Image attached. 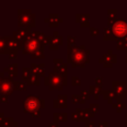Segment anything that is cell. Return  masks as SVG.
Here are the masks:
<instances>
[{"label": "cell", "mask_w": 127, "mask_h": 127, "mask_svg": "<svg viewBox=\"0 0 127 127\" xmlns=\"http://www.w3.org/2000/svg\"><path fill=\"white\" fill-rule=\"evenodd\" d=\"M44 46L42 45L41 42H39L33 34H31L28 39L23 43V48H22V53L24 55H32L37 51H44Z\"/></svg>", "instance_id": "5b68a950"}, {"label": "cell", "mask_w": 127, "mask_h": 127, "mask_svg": "<svg viewBox=\"0 0 127 127\" xmlns=\"http://www.w3.org/2000/svg\"><path fill=\"white\" fill-rule=\"evenodd\" d=\"M49 127H58V123L53 122V123H51V124L49 125Z\"/></svg>", "instance_id": "b9f144b4"}, {"label": "cell", "mask_w": 127, "mask_h": 127, "mask_svg": "<svg viewBox=\"0 0 127 127\" xmlns=\"http://www.w3.org/2000/svg\"><path fill=\"white\" fill-rule=\"evenodd\" d=\"M85 127H93V122H86Z\"/></svg>", "instance_id": "ab89813d"}, {"label": "cell", "mask_w": 127, "mask_h": 127, "mask_svg": "<svg viewBox=\"0 0 127 127\" xmlns=\"http://www.w3.org/2000/svg\"><path fill=\"white\" fill-rule=\"evenodd\" d=\"M0 101L2 103H7L8 102V96L7 95H0Z\"/></svg>", "instance_id": "836d02e7"}, {"label": "cell", "mask_w": 127, "mask_h": 127, "mask_svg": "<svg viewBox=\"0 0 127 127\" xmlns=\"http://www.w3.org/2000/svg\"><path fill=\"white\" fill-rule=\"evenodd\" d=\"M111 31L115 38H124L127 35V22L121 19L114 20L112 23Z\"/></svg>", "instance_id": "8992f818"}, {"label": "cell", "mask_w": 127, "mask_h": 127, "mask_svg": "<svg viewBox=\"0 0 127 127\" xmlns=\"http://www.w3.org/2000/svg\"><path fill=\"white\" fill-rule=\"evenodd\" d=\"M45 85L49 87L50 90L53 89H63L64 85H66V77H64L56 72H50L48 76L45 77Z\"/></svg>", "instance_id": "3957f363"}, {"label": "cell", "mask_w": 127, "mask_h": 127, "mask_svg": "<svg viewBox=\"0 0 127 127\" xmlns=\"http://www.w3.org/2000/svg\"><path fill=\"white\" fill-rule=\"evenodd\" d=\"M71 117H72V119H73V120H76V121H82V119H81V117H80L79 113H78V112H76V111H75L74 113H72Z\"/></svg>", "instance_id": "f546056e"}, {"label": "cell", "mask_w": 127, "mask_h": 127, "mask_svg": "<svg viewBox=\"0 0 127 127\" xmlns=\"http://www.w3.org/2000/svg\"><path fill=\"white\" fill-rule=\"evenodd\" d=\"M71 84H72V85H79V84H80V79H79V77L73 76L72 79H71Z\"/></svg>", "instance_id": "f1b7e54d"}, {"label": "cell", "mask_w": 127, "mask_h": 127, "mask_svg": "<svg viewBox=\"0 0 127 127\" xmlns=\"http://www.w3.org/2000/svg\"><path fill=\"white\" fill-rule=\"evenodd\" d=\"M88 18H89L88 14H77L76 15V21L79 22V24L82 27H86L89 25L88 24Z\"/></svg>", "instance_id": "2e32d148"}, {"label": "cell", "mask_w": 127, "mask_h": 127, "mask_svg": "<svg viewBox=\"0 0 127 127\" xmlns=\"http://www.w3.org/2000/svg\"><path fill=\"white\" fill-rule=\"evenodd\" d=\"M103 95H104V98L107 99L110 103L112 102L113 99H117V95L114 91H110V90H107V91H103Z\"/></svg>", "instance_id": "ac0fdd59"}, {"label": "cell", "mask_w": 127, "mask_h": 127, "mask_svg": "<svg viewBox=\"0 0 127 127\" xmlns=\"http://www.w3.org/2000/svg\"><path fill=\"white\" fill-rule=\"evenodd\" d=\"M13 79L10 77H4L1 84H0V95H7L9 96L14 91V83Z\"/></svg>", "instance_id": "52a82bcc"}, {"label": "cell", "mask_w": 127, "mask_h": 127, "mask_svg": "<svg viewBox=\"0 0 127 127\" xmlns=\"http://www.w3.org/2000/svg\"><path fill=\"white\" fill-rule=\"evenodd\" d=\"M89 51L84 48V46L67 48V62L71 64L72 67L81 66L83 67L86 63H88Z\"/></svg>", "instance_id": "6da1fadb"}, {"label": "cell", "mask_w": 127, "mask_h": 127, "mask_svg": "<svg viewBox=\"0 0 127 127\" xmlns=\"http://www.w3.org/2000/svg\"><path fill=\"white\" fill-rule=\"evenodd\" d=\"M8 56L10 59H16L17 57V51H10L8 52Z\"/></svg>", "instance_id": "d6a6232c"}, {"label": "cell", "mask_w": 127, "mask_h": 127, "mask_svg": "<svg viewBox=\"0 0 127 127\" xmlns=\"http://www.w3.org/2000/svg\"><path fill=\"white\" fill-rule=\"evenodd\" d=\"M17 68H18L17 64H12L9 66L5 67L4 68V71L8 72V75H9L10 78H13V77L17 76Z\"/></svg>", "instance_id": "9a60e30c"}, {"label": "cell", "mask_w": 127, "mask_h": 127, "mask_svg": "<svg viewBox=\"0 0 127 127\" xmlns=\"http://www.w3.org/2000/svg\"><path fill=\"white\" fill-rule=\"evenodd\" d=\"M114 38H115V37H114L112 31L109 30L108 28H107V29L104 28V39H105V40H111V39H114Z\"/></svg>", "instance_id": "cb8c5ba5"}, {"label": "cell", "mask_w": 127, "mask_h": 127, "mask_svg": "<svg viewBox=\"0 0 127 127\" xmlns=\"http://www.w3.org/2000/svg\"><path fill=\"white\" fill-rule=\"evenodd\" d=\"M31 70L35 75L38 76H44L45 75V70H44V64H42L41 65L36 64H32L31 65Z\"/></svg>", "instance_id": "5bb4252c"}, {"label": "cell", "mask_w": 127, "mask_h": 127, "mask_svg": "<svg viewBox=\"0 0 127 127\" xmlns=\"http://www.w3.org/2000/svg\"><path fill=\"white\" fill-rule=\"evenodd\" d=\"M89 109H90V111L94 114V113H96V112H98V109H99V107H98V105H94V104H91L90 105V107H89Z\"/></svg>", "instance_id": "4dcf8cb0"}, {"label": "cell", "mask_w": 127, "mask_h": 127, "mask_svg": "<svg viewBox=\"0 0 127 127\" xmlns=\"http://www.w3.org/2000/svg\"><path fill=\"white\" fill-rule=\"evenodd\" d=\"M95 82H96L97 86H100L101 87V85H102V78L101 77H96L95 78Z\"/></svg>", "instance_id": "d590c367"}, {"label": "cell", "mask_w": 127, "mask_h": 127, "mask_svg": "<svg viewBox=\"0 0 127 127\" xmlns=\"http://www.w3.org/2000/svg\"><path fill=\"white\" fill-rule=\"evenodd\" d=\"M0 54H7L8 55V50L6 47L4 37H0Z\"/></svg>", "instance_id": "603a6c76"}, {"label": "cell", "mask_w": 127, "mask_h": 127, "mask_svg": "<svg viewBox=\"0 0 127 127\" xmlns=\"http://www.w3.org/2000/svg\"><path fill=\"white\" fill-rule=\"evenodd\" d=\"M55 108H66V95L60 94L57 99L54 100Z\"/></svg>", "instance_id": "7c38bea8"}, {"label": "cell", "mask_w": 127, "mask_h": 127, "mask_svg": "<svg viewBox=\"0 0 127 127\" xmlns=\"http://www.w3.org/2000/svg\"><path fill=\"white\" fill-rule=\"evenodd\" d=\"M126 124H127V114H126Z\"/></svg>", "instance_id": "ee69618b"}, {"label": "cell", "mask_w": 127, "mask_h": 127, "mask_svg": "<svg viewBox=\"0 0 127 127\" xmlns=\"http://www.w3.org/2000/svg\"><path fill=\"white\" fill-rule=\"evenodd\" d=\"M3 78H4V73L3 72H0V84H1V82L3 80Z\"/></svg>", "instance_id": "7bdbcfd3"}, {"label": "cell", "mask_w": 127, "mask_h": 127, "mask_svg": "<svg viewBox=\"0 0 127 127\" xmlns=\"http://www.w3.org/2000/svg\"><path fill=\"white\" fill-rule=\"evenodd\" d=\"M45 107V100L36 95H28L23 100V110L24 112H30L31 114L39 111L40 108Z\"/></svg>", "instance_id": "7a4b0ae2"}, {"label": "cell", "mask_w": 127, "mask_h": 127, "mask_svg": "<svg viewBox=\"0 0 127 127\" xmlns=\"http://www.w3.org/2000/svg\"><path fill=\"white\" fill-rule=\"evenodd\" d=\"M32 74H33V72L31 70V68H29V67H23L22 68V78L24 81H27Z\"/></svg>", "instance_id": "d6986e66"}, {"label": "cell", "mask_w": 127, "mask_h": 127, "mask_svg": "<svg viewBox=\"0 0 127 127\" xmlns=\"http://www.w3.org/2000/svg\"><path fill=\"white\" fill-rule=\"evenodd\" d=\"M62 44H63V38L60 37L57 32H54L52 39L50 41V44H49V49L50 50H58Z\"/></svg>", "instance_id": "8fae6325"}, {"label": "cell", "mask_w": 127, "mask_h": 127, "mask_svg": "<svg viewBox=\"0 0 127 127\" xmlns=\"http://www.w3.org/2000/svg\"><path fill=\"white\" fill-rule=\"evenodd\" d=\"M5 43H6V47L8 52L10 51H18V50H22L23 48V43L19 42L16 38H14L13 36H5Z\"/></svg>", "instance_id": "ba28073f"}, {"label": "cell", "mask_w": 127, "mask_h": 127, "mask_svg": "<svg viewBox=\"0 0 127 127\" xmlns=\"http://www.w3.org/2000/svg\"><path fill=\"white\" fill-rule=\"evenodd\" d=\"M45 21L48 22V24H49L51 27H57V26L59 25V23L62 22L63 20L59 18V15H58V14H53V13H51V14L49 15V17L45 19Z\"/></svg>", "instance_id": "4fadbf2b"}, {"label": "cell", "mask_w": 127, "mask_h": 127, "mask_svg": "<svg viewBox=\"0 0 127 127\" xmlns=\"http://www.w3.org/2000/svg\"><path fill=\"white\" fill-rule=\"evenodd\" d=\"M31 58L32 59H44L45 56H44L43 51H37V52H35L34 54L31 55Z\"/></svg>", "instance_id": "d4e9b609"}, {"label": "cell", "mask_w": 127, "mask_h": 127, "mask_svg": "<svg viewBox=\"0 0 127 127\" xmlns=\"http://www.w3.org/2000/svg\"><path fill=\"white\" fill-rule=\"evenodd\" d=\"M17 125H18V124H17V122H15V121H14L13 123H11L10 125H8L7 127H17ZM1 127H2V126H1Z\"/></svg>", "instance_id": "f35d334b"}, {"label": "cell", "mask_w": 127, "mask_h": 127, "mask_svg": "<svg viewBox=\"0 0 127 127\" xmlns=\"http://www.w3.org/2000/svg\"><path fill=\"white\" fill-rule=\"evenodd\" d=\"M32 116H33V117H36V118H37V117H40V116H41V112H40V111H36V112L32 113Z\"/></svg>", "instance_id": "8d00e7d4"}, {"label": "cell", "mask_w": 127, "mask_h": 127, "mask_svg": "<svg viewBox=\"0 0 127 127\" xmlns=\"http://www.w3.org/2000/svg\"><path fill=\"white\" fill-rule=\"evenodd\" d=\"M90 32H91V35H92V36H96V35L98 34V29L91 27V28H90Z\"/></svg>", "instance_id": "e575fe53"}, {"label": "cell", "mask_w": 127, "mask_h": 127, "mask_svg": "<svg viewBox=\"0 0 127 127\" xmlns=\"http://www.w3.org/2000/svg\"><path fill=\"white\" fill-rule=\"evenodd\" d=\"M89 91H90L91 94L94 95V98H96V99L98 98V95L102 92L101 87H100V86H97V85H96V86H94V85L90 86V90H89Z\"/></svg>", "instance_id": "44dd1931"}, {"label": "cell", "mask_w": 127, "mask_h": 127, "mask_svg": "<svg viewBox=\"0 0 127 127\" xmlns=\"http://www.w3.org/2000/svg\"><path fill=\"white\" fill-rule=\"evenodd\" d=\"M25 83L27 85H40V76L35 75L34 73L30 76V78L25 81Z\"/></svg>", "instance_id": "e0dca14e"}, {"label": "cell", "mask_w": 127, "mask_h": 127, "mask_svg": "<svg viewBox=\"0 0 127 127\" xmlns=\"http://www.w3.org/2000/svg\"><path fill=\"white\" fill-rule=\"evenodd\" d=\"M14 88L17 90H26L27 89V84L24 81H18V80H14Z\"/></svg>", "instance_id": "ffe728a7"}, {"label": "cell", "mask_w": 127, "mask_h": 127, "mask_svg": "<svg viewBox=\"0 0 127 127\" xmlns=\"http://www.w3.org/2000/svg\"><path fill=\"white\" fill-rule=\"evenodd\" d=\"M67 47L68 49L75 47V37H70V36L67 37Z\"/></svg>", "instance_id": "484cf974"}, {"label": "cell", "mask_w": 127, "mask_h": 127, "mask_svg": "<svg viewBox=\"0 0 127 127\" xmlns=\"http://www.w3.org/2000/svg\"><path fill=\"white\" fill-rule=\"evenodd\" d=\"M58 121H66V113H55L54 122L58 123Z\"/></svg>", "instance_id": "7402d4cb"}, {"label": "cell", "mask_w": 127, "mask_h": 127, "mask_svg": "<svg viewBox=\"0 0 127 127\" xmlns=\"http://www.w3.org/2000/svg\"><path fill=\"white\" fill-rule=\"evenodd\" d=\"M98 127H107V123L104 122V123H99L98 124Z\"/></svg>", "instance_id": "60d3db41"}, {"label": "cell", "mask_w": 127, "mask_h": 127, "mask_svg": "<svg viewBox=\"0 0 127 127\" xmlns=\"http://www.w3.org/2000/svg\"><path fill=\"white\" fill-rule=\"evenodd\" d=\"M4 118H5V117H4V113H0V124H2Z\"/></svg>", "instance_id": "74e56055"}, {"label": "cell", "mask_w": 127, "mask_h": 127, "mask_svg": "<svg viewBox=\"0 0 127 127\" xmlns=\"http://www.w3.org/2000/svg\"><path fill=\"white\" fill-rule=\"evenodd\" d=\"M72 101L73 103H84V99L82 98V96L77 95V94H74L72 96Z\"/></svg>", "instance_id": "4316f807"}, {"label": "cell", "mask_w": 127, "mask_h": 127, "mask_svg": "<svg viewBox=\"0 0 127 127\" xmlns=\"http://www.w3.org/2000/svg\"><path fill=\"white\" fill-rule=\"evenodd\" d=\"M35 14L30 9L18 10V26L21 28H32L35 26Z\"/></svg>", "instance_id": "277c9868"}, {"label": "cell", "mask_w": 127, "mask_h": 127, "mask_svg": "<svg viewBox=\"0 0 127 127\" xmlns=\"http://www.w3.org/2000/svg\"><path fill=\"white\" fill-rule=\"evenodd\" d=\"M80 95L82 96L83 99H88V98H89V92H87L86 90H81Z\"/></svg>", "instance_id": "1f68e13d"}, {"label": "cell", "mask_w": 127, "mask_h": 127, "mask_svg": "<svg viewBox=\"0 0 127 127\" xmlns=\"http://www.w3.org/2000/svg\"><path fill=\"white\" fill-rule=\"evenodd\" d=\"M31 34H32L31 28H19L13 33V37L16 38L19 42L24 43Z\"/></svg>", "instance_id": "30bf717a"}, {"label": "cell", "mask_w": 127, "mask_h": 127, "mask_svg": "<svg viewBox=\"0 0 127 127\" xmlns=\"http://www.w3.org/2000/svg\"><path fill=\"white\" fill-rule=\"evenodd\" d=\"M113 107L117 110V112H121L122 109L125 107V105H124V104H120V102H118V103H116V104H113Z\"/></svg>", "instance_id": "83f0119b"}, {"label": "cell", "mask_w": 127, "mask_h": 127, "mask_svg": "<svg viewBox=\"0 0 127 127\" xmlns=\"http://www.w3.org/2000/svg\"><path fill=\"white\" fill-rule=\"evenodd\" d=\"M113 87H114V92L116 93L118 100L125 98V95L127 94V82L113 81Z\"/></svg>", "instance_id": "9c48e42d"}]
</instances>
